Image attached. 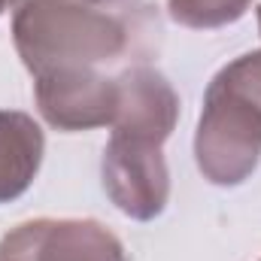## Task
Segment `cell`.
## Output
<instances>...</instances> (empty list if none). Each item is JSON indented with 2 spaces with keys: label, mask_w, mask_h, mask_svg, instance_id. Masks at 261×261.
Masks as SVG:
<instances>
[{
  "label": "cell",
  "mask_w": 261,
  "mask_h": 261,
  "mask_svg": "<svg viewBox=\"0 0 261 261\" xmlns=\"http://www.w3.org/2000/svg\"><path fill=\"white\" fill-rule=\"evenodd\" d=\"M195 161L206 182L234 189L261 161V49L225 64L203 94Z\"/></svg>",
  "instance_id": "obj_1"
},
{
  "label": "cell",
  "mask_w": 261,
  "mask_h": 261,
  "mask_svg": "<svg viewBox=\"0 0 261 261\" xmlns=\"http://www.w3.org/2000/svg\"><path fill=\"white\" fill-rule=\"evenodd\" d=\"M12 43L37 79L116 61L128 49V28L94 0H12Z\"/></svg>",
  "instance_id": "obj_2"
},
{
  "label": "cell",
  "mask_w": 261,
  "mask_h": 261,
  "mask_svg": "<svg viewBox=\"0 0 261 261\" xmlns=\"http://www.w3.org/2000/svg\"><path fill=\"white\" fill-rule=\"evenodd\" d=\"M164 143L113 130L103 146L100 176L110 200L137 222H152L170 200V173L161 152Z\"/></svg>",
  "instance_id": "obj_3"
},
{
  "label": "cell",
  "mask_w": 261,
  "mask_h": 261,
  "mask_svg": "<svg viewBox=\"0 0 261 261\" xmlns=\"http://www.w3.org/2000/svg\"><path fill=\"white\" fill-rule=\"evenodd\" d=\"M0 261H128L122 240L94 219H34L0 240Z\"/></svg>",
  "instance_id": "obj_4"
},
{
  "label": "cell",
  "mask_w": 261,
  "mask_h": 261,
  "mask_svg": "<svg viewBox=\"0 0 261 261\" xmlns=\"http://www.w3.org/2000/svg\"><path fill=\"white\" fill-rule=\"evenodd\" d=\"M34 97L40 116L58 130L107 128L116 119L119 82L103 76L97 67L58 70L34 79Z\"/></svg>",
  "instance_id": "obj_5"
},
{
  "label": "cell",
  "mask_w": 261,
  "mask_h": 261,
  "mask_svg": "<svg viewBox=\"0 0 261 261\" xmlns=\"http://www.w3.org/2000/svg\"><path fill=\"white\" fill-rule=\"evenodd\" d=\"M119 107L110 128L119 134H137L164 143L179 119V97L164 73L149 64L128 67L116 76Z\"/></svg>",
  "instance_id": "obj_6"
},
{
  "label": "cell",
  "mask_w": 261,
  "mask_h": 261,
  "mask_svg": "<svg viewBox=\"0 0 261 261\" xmlns=\"http://www.w3.org/2000/svg\"><path fill=\"white\" fill-rule=\"evenodd\" d=\"M46 152L43 128L34 116L0 110V203L21 197L40 173Z\"/></svg>",
  "instance_id": "obj_7"
},
{
  "label": "cell",
  "mask_w": 261,
  "mask_h": 261,
  "mask_svg": "<svg viewBox=\"0 0 261 261\" xmlns=\"http://www.w3.org/2000/svg\"><path fill=\"white\" fill-rule=\"evenodd\" d=\"M252 0H167V15L195 31H216L246 15Z\"/></svg>",
  "instance_id": "obj_8"
},
{
  "label": "cell",
  "mask_w": 261,
  "mask_h": 261,
  "mask_svg": "<svg viewBox=\"0 0 261 261\" xmlns=\"http://www.w3.org/2000/svg\"><path fill=\"white\" fill-rule=\"evenodd\" d=\"M94 3L107 9V6H122V3H130V0H94Z\"/></svg>",
  "instance_id": "obj_9"
},
{
  "label": "cell",
  "mask_w": 261,
  "mask_h": 261,
  "mask_svg": "<svg viewBox=\"0 0 261 261\" xmlns=\"http://www.w3.org/2000/svg\"><path fill=\"white\" fill-rule=\"evenodd\" d=\"M9 3H12V0H0V15H3V9H6Z\"/></svg>",
  "instance_id": "obj_10"
},
{
  "label": "cell",
  "mask_w": 261,
  "mask_h": 261,
  "mask_svg": "<svg viewBox=\"0 0 261 261\" xmlns=\"http://www.w3.org/2000/svg\"><path fill=\"white\" fill-rule=\"evenodd\" d=\"M258 31H261V6H258Z\"/></svg>",
  "instance_id": "obj_11"
}]
</instances>
